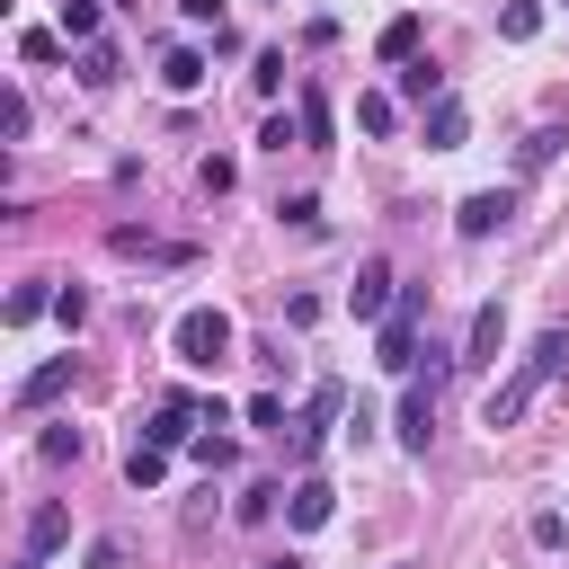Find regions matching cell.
I'll return each mask as SVG.
<instances>
[{"label": "cell", "mask_w": 569, "mask_h": 569, "mask_svg": "<svg viewBox=\"0 0 569 569\" xmlns=\"http://www.w3.org/2000/svg\"><path fill=\"white\" fill-rule=\"evenodd\" d=\"M169 347H178V365H187V373H213V365L231 356V311H213V302H196V311H178V329H169Z\"/></svg>", "instance_id": "1"}, {"label": "cell", "mask_w": 569, "mask_h": 569, "mask_svg": "<svg viewBox=\"0 0 569 569\" xmlns=\"http://www.w3.org/2000/svg\"><path fill=\"white\" fill-rule=\"evenodd\" d=\"M418 311H427V284H409V293L382 311V373H409V365H418Z\"/></svg>", "instance_id": "2"}, {"label": "cell", "mask_w": 569, "mask_h": 569, "mask_svg": "<svg viewBox=\"0 0 569 569\" xmlns=\"http://www.w3.org/2000/svg\"><path fill=\"white\" fill-rule=\"evenodd\" d=\"M338 418H347V391H338V382H320V391L302 400V418H293V462H311V453L329 445V427H338Z\"/></svg>", "instance_id": "3"}, {"label": "cell", "mask_w": 569, "mask_h": 569, "mask_svg": "<svg viewBox=\"0 0 569 569\" xmlns=\"http://www.w3.org/2000/svg\"><path fill=\"white\" fill-rule=\"evenodd\" d=\"M507 222H516V196H507V187H480V196L453 204V231H462V240H489V231H507Z\"/></svg>", "instance_id": "4"}, {"label": "cell", "mask_w": 569, "mask_h": 569, "mask_svg": "<svg viewBox=\"0 0 569 569\" xmlns=\"http://www.w3.org/2000/svg\"><path fill=\"white\" fill-rule=\"evenodd\" d=\"M329 516H338V489H329L320 471H302V480L284 489V525H293V533H320Z\"/></svg>", "instance_id": "5"}, {"label": "cell", "mask_w": 569, "mask_h": 569, "mask_svg": "<svg viewBox=\"0 0 569 569\" xmlns=\"http://www.w3.org/2000/svg\"><path fill=\"white\" fill-rule=\"evenodd\" d=\"M391 436H400L409 453H427V445H436V382H409V391H400V418H391Z\"/></svg>", "instance_id": "6"}, {"label": "cell", "mask_w": 569, "mask_h": 569, "mask_svg": "<svg viewBox=\"0 0 569 569\" xmlns=\"http://www.w3.org/2000/svg\"><path fill=\"white\" fill-rule=\"evenodd\" d=\"M142 445H160V453H178V445H196V400L187 391H169L151 418H142Z\"/></svg>", "instance_id": "7"}, {"label": "cell", "mask_w": 569, "mask_h": 569, "mask_svg": "<svg viewBox=\"0 0 569 569\" xmlns=\"http://www.w3.org/2000/svg\"><path fill=\"white\" fill-rule=\"evenodd\" d=\"M391 302H400V276H391L382 258H365V267H356V293H347V311H356V320H382Z\"/></svg>", "instance_id": "8"}, {"label": "cell", "mask_w": 569, "mask_h": 569, "mask_svg": "<svg viewBox=\"0 0 569 569\" xmlns=\"http://www.w3.org/2000/svg\"><path fill=\"white\" fill-rule=\"evenodd\" d=\"M498 347H507V302H480V311H471V347H462V365H498Z\"/></svg>", "instance_id": "9"}, {"label": "cell", "mask_w": 569, "mask_h": 569, "mask_svg": "<svg viewBox=\"0 0 569 569\" xmlns=\"http://www.w3.org/2000/svg\"><path fill=\"white\" fill-rule=\"evenodd\" d=\"M71 391V356H44L27 382H18V409H44V400H62Z\"/></svg>", "instance_id": "10"}, {"label": "cell", "mask_w": 569, "mask_h": 569, "mask_svg": "<svg viewBox=\"0 0 569 569\" xmlns=\"http://www.w3.org/2000/svg\"><path fill=\"white\" fill-rule=\"evenodd\" d=\"M533 382H542V373H533V365H516V373L489 391V427H516V418H525V400H533Z\"/></svg>", "instance_id": "11"}, {"label": "cell", "mask_w": 569, "mask_h": 569, "mask_svg": "<svg viewBox=\"0 0 569 569\" xmlns=\"http://www.w3.org/2000/svg\"><path fill=\"white\" fill-rule=\"evenodd\" d=\"M462 133H471L462 98H436V107H427V151H462Z\"/></svg>", "instance_id": "12"}, {"label": "cell", "mask_w": 569, "mask_h": 569, "mask_svg": "<svg viewBox=\"0 0 569 569\" xmlns=\"http://www.w3.org/2000/svg\"><path fill=\"white\" fill-rule=\"evenodd\" d=\"M62 533H71V516H62L53 498H44V507L27 516V560H44V551H62Z\"/></svg>", "instance_id": "13"}, {"label": "cell", "mask_w": 569, "mask_h": 569, "mask_svg": "<svg viewBox=\"0 0 569 569\" xmlns=\"http://www.w3.org/2000/svg\"><path fill=\"white\" fill-rule=\"evenodd\" d=\"M160 89H169V98H187V89H204V53H196V44H178V53L160 62Z\"/></svg>", "instance_id": "14"}, {"label": "cell", "mask_w": 569, "mask_h": 569, "mask_svg": "<svg viewBox=\"0 0 569 569\" xmlns=\"http://www.w3.org/2000/svg\"><path fill=\"white\" fill-rule=\"evenodd\" d=\"M498 36H507V44H533V36H542V0H507V9H498Z\"/></svg>", "instance_id": "15"}, {"label": "cell", "mask_w": 569, "mask_h": 569, "mask_svg": "<svg viewBox=\"0 0 569 569\" xmlns=\"http://www.w3.org/2000/svg\"><path fill=\"white\" fill-rule=\"evenodd\" d=\"M107 249H116V258H187V249H169V240L133 231V222H116V231H107Z\"/></svg>", "instance_id": "16"}, {"label": "cell", "mask_w": 569, "mask_h": 569, "mask_svg": "<svg viewBox=\"0 0 569 569\" xmlns=\"http://www.w3.org/2000/svg\"><path fill=\"white\" fill-rule=\"evenodd\" d=\"M71 71H80V80H89V89H107V80H116V71H124V62H116V44H107V36H98V44H80V62H71Z\"/></svg>", "instance_id": "17"}, {"label": "cell", "mask_w": 569, "mask_h": 569, "mask_svg": "<svg viewBox=\"0 0 569 569\" xmlns=\"http://www.w3.org/2000/svg\"><path fill=\"white\" fill-rule=\"evenodd\" d=\"M293 116H302V151H329V98H320V89H302V107H293Z\"/></svg>", "instance_id": "18"}, {"label": "cell", "mask_w": 569, "mask_h": 569, "mask_svg": "<svg viewBox=\"0 0 569 569\" xmlns=\"http://www.w3.org/2000/svg\"><path fill=\"white\" fill-rule=\"evenodd\" d=\"M356 124H365V133H391V124H400V98H391V89H365V98H356Z\"/></svg>", "instance_id": "19"}, {"label": "cell", "mask_w": 569, "mask_h": 569, "mask_svg": "<svg viewBox=\"0 0 569 569\" xmlns=\"http://www.w3.org/2000/svg\"><path fill=\"white\" fill-rule=\"evenodd\" d=\"M124 480H133V489H160V480H169V453H160V445H133V453H124Z\"/></svg>", "instance_id": "20"}, {"label": "cell", "mask_w": 569, "mask_h": 569, "mask_svg": "<svg viewBox=\"0 0 569 569\" xmlns=\"http://www.w3.org/2000/svg\"><path fill=\"white\" fill-rule=\"evenodd\" d=\"M373 53H382V62H418V18H391Z\"/></svg>", "instance_id": "21"}, {"label": "cell", "mask_w": 569, "mask_h": 569, "mask_svg": "<svg viewBox=\"0 0 569 569\" xmlns=\"http://www.w3.org/2000/svg\"><path fill=\"white\" fill-rule=\"evenodd\" d=\"M18 53H27V62H62V53H71V36H62V27H27V36H18Z\"/></svg>", "instance_id": "22"}, {"label": "cell", "mask_w": 569, "mask_h": 569, "mask_svg": "<svg viewBox=\"0 0 569 569\" xmlns=\"http://www.w3.org/2000/svg\"><path fill=\"white\" fill-rule=\"evenodd\" d=\"M400 98L436 107V98H445V71H427V62H400Z\"/></svg>", "instance_id": "23"}, {"label": "cell", "mask_w": 569, "mask_h": 569, "mask_svg": "<svg viewBox=\"0 0 569 569\" xmlns=\"http://www.w3.org/2000/svg\"><path fill=\"white\" fill-rule=\"evenodd\" d=\"M62 36L71 44H98V0H62Z\"/></svg>", "instance_id": "24"}, {"label": "cell", "mask_w": 569, "mask_h": 569, "mask_svg": "<svg viewBox=\"0 0 569 569\" xmlns=\"http://www.w3.org/2000/svg\"><path fill=\"white\" fill-rule=\"evenodd\" d=\"M36 311H53V293H44V284H18V293H9V329H27Z\"/></svg>", "instance_id": "25"}, {"label": "cell", "mask_w": 569, "mask_h": 569, "mask_svg": "<svg viewBox=\"0 0 569 569\" xmlns=\"http://www.w3.org/2000/svg\"><path fill=\"white\" fill-rule=\"evenodd\" d=\"M36 453H44V462H80V427H44Z\"/></svg>", "instance_id": "26"}, {"label": "cell", "mask_w": 569, "mask_h": 569, "mask_svg": "<svg viewBox=\"0 0 569 569\" xmlns=\"http://www.w3.org/2000/svg\"><path fill=\"white\" fill-rule=\"evenodd\" d=\"M187 453H196V462H204V471H231V462H240V445H231V436H196V445H187Z\"/></svg>", "instance_id": "27"}, {"label": "cell", "mask_w": 569, "mask_h": 569, "mask_svg": "<svg viewBox=\"0 0 569 569\" xmlns=\"http://www.w3.org/2000/svg\"><path fill=\"white\" fill-rule=\"evenodd\" d=\"M525 533H533V551H560V542H569V516H560V507H542Z\"/></svg>", "instance_id": "28"}, {"label": "cell", "mask_w": 569, "mask_h": 569, "mask_svg": "<svg viewBox=\"0 0 569 569\" xmlns=\"http://www.w3.org/2000/svg\"><path fill=\"white\" fill-rule=\"evenodd\" d=\"M276 498H284V489H276V480H258V489L240 498V525H267V516H276Z\"/></svg>", "instance_id": "29"}, {"label": "cell", "mask_w": 569, "mask_h": 569, "mask_svg": "<svg viewBox=\"0 0 569 569\" xmlns=\"http://www.w3.org/2000/svg\"><path fill=\"white\" fill-rule=\"evenodd\" d=\"M258 142H267V151H284V142H302V116H267V124H258Z\"/></svg>", "instance_id": "30"}, {"label": "cell", "mask_w": 569, "mask_h": 569, "mask_svg": "<svg viewBox=\"0 0 569 569\" xmlns=\"http://www.w3.org/2000/svg\"><path fill=\"white\" fill-rule=\"evenodd\" d=\"M53 320H62V329H80V320H89V293H80V284H62V293H53Z\"/></svg>", "instance_id": "31"}, {"label": "cell", "mask_w": 569, "mask_h": 569, "mask_svg": "<svg viewBox=\"0 0 569 569\" xmlns=\"http://www.w3.org/2000/svg\"><path fill=\"white\" fill-rule=\"evenodd\" d=\"M249 427H276V436H284L293 418H284V400H276V391H258V400H249Z\"/></svg>", "instance_id": "32"}, {"label": "cell", "mask_w": 569, "mask_h": 569, "mask_svg": "<svg viewBox=\"0 0 569 569\" xmlns=\"http://www.w3.org/2000/svg\"><path fill=\"white\" fill-rule=\"evenodd\" d=\"M231 178H240V169H231V160H222V151H213V160H204V169H196V187H204V196H222V187H231Z\"/></svg>", "instance_id": "33"}, {"label": "cell", "mask_w": 569, "mask_h": 569, "mask_svg": "<svg viewBox=\"0 0 569 569\" xmlns=\"http://www.w3.org/2000/svg\"><path fill=\"white\" fill-rule=\"evenodd\" d=\"M276 213H284V222H293V231H320V204H311V196H284V204H276Z\"/></svg>", "instance_id": "34"}, {"label": "cell", "mask_w": 569, "mask_h": 569, "mask_svg": "<svg viewBox=\"0 0 569 569\" xmlns=\"http://www.w3.org/2000/svg\"><path fill=\"white\" fill-rule=\"evenodd\" d=\"M178 18H187V27H222V18H213V0H178Z\"/></svg>", "instance_id": "35"}, {"label": "cell", "mask_w": 569, "mask_h": 569, "mask_svg": "<svg viewBox=\"0 0 569 569\" xmlns=\"http://www.w3.org/2000/svg\"><path fill=\"white\" fill-rule=\"evenodd\" d=\"M89 569H124V542H89Z\"/></svg>", "instance_id": "36"}, {"label": "cell", "mask_w": 569, "mask_h": 569, "mask_svg": "<svg viewBox=\"0 0 569 569\" xmlns=\"http://www.w3.org/2000/svg\"><path fill=\"white\" fill-rule=\"evenodd\" d=\"M267 569H302V560H293V551H284V560H267Z\"/></svg>", "instance_id": "37"}, {"label": "cell", "mask_w": 569, "mask_h": 569, "mask_svg": "<svg viewBox=\"0 0 569 569\" xmlns=\"http://www.w3.org/2000/svg\"><path fill=\"white\" fill-rule=\"evenodd\" d=\"M27 569H36V560H27Z\"/></svg>", "instance_id": "38"}]
</instances>
